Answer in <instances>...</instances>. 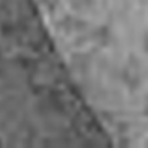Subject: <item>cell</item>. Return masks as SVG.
<instances>
[{
	"label": "cell",
	"mask_w": 148,
	"mask_h": 148,
	"mask_svg": "<svg viewBox=\"0 0 148 148\" xmlns=\"http://www.w3.org/2000/svg\"><path fill=\"white\" fill-rule=\"evenodd\" d=\"M121 79H122L123 84L131 91L140 87L143 77H142V69L138 60L130 57L129 62L121 70Z\"/></svg>",
	"instance_id": "1"
},
{
	"label": "cell",
	"mask_w": 148,
	"mask_h": 148,
	"mask_svg": "<svg viewBox=\"0 0 148 148\" xmlns=\"http://www.w3.org/2000/svg\"><path fill=\"white\" fill-rule=\"evenodd\" d=\"M96 39L100 43H108L110 39V31L107 26H101L96 30Z\"/></svg>",
	"instance_id": "2"
},
{
	"label": "cell",
	"mask_w": 148,
	"mask_h": 148,
	"mask_svg": "<svg viewBox=\"0 0 148 148\" xmlns=\"http://www.w3.org/2000/svg\"><path fill=\"white\" fill-rule=\"evenodd\" d=\"M142 49L144 53L148 55V31H146L142 36Z\"/></svg>",
	"instance_id": "3"
},
{
	"label": "cell",
	"mask_w": 148,
	"mask_h": 148,
	"mask_svg": "<svg viewBox=\"0 0 148 148\" xmlns=\"http://www.w3.org/2000/svg\"><path fill=\"white\" fill-rule=\"evenodd\" d=\"M77 3H79V7H91L94 0H77Z\"/></svg>",
	"instance_id": "4"
},
{
	"label": "cell",
	"mask_w": 148,
	"mask_h": 148,
	"mask_svg": "<svg viewBox=\"0 0 148 148\" xmlns=\"http://www.w3.org/2000/svg\"><path fill=\"white\" fill-rule=\"evenodd\" d=\"M143 113L144 116L148 118V96L146 97V100H144V105H143Z\"/></svg>",
	"instance_id": "5"
}]
</instances>
